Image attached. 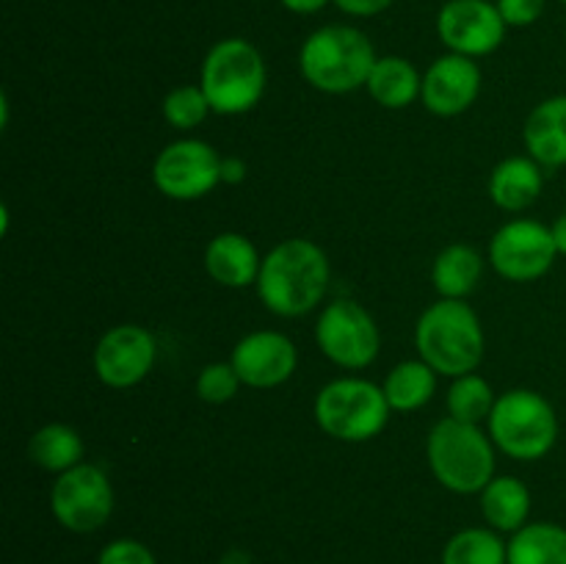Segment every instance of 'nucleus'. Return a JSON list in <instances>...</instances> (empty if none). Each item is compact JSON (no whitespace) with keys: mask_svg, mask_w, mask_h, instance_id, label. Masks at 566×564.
I'll list each match as a JSON object with an SVG mask.
<instances>
[{"mask_svg":"<svg viewBox=\"0 0 566 564\" xmlns=\"http://www.w3.org/2000/svg\"><path fill=\"white\" fill-rule=\"evenodd\" d=\"M329 288V260L318 243L307 238H287L276 243L263 260L258 293L265 307L276 315L310 313L318 307Z\"/></svg>","mask_w":566,"mask_h":564,"instance_id":"nucleus-1","label":"nucleus"},{"mask_svg":"<svg viewBox=\"0 0 566 564\" xmlns=\"http://www.w3.org/2000/svg\"><path fill=\"white\" fill-rule=\"evenodd\" d=\"M415 343L423 363L442 376L473 374L484 359V330L462 299H440L418 321Z\"/></svg>","mask_w":566,"mask_h":564,"instance_id":"nucleus-2","label":"nucleus"},{"mask_svg":"<svg viewBox=\"0 0 566 564\" xmlns=\"http://www.w3.org/2000/svg\"><path fill=\"white\" fill-rule=\"evenodd\" d=\"M376 64V50L352 25H324L310 33L298 53V66L310 86L326 94H346L365 86Z\"/></svg>","mask_w":566,"mask_h":564,"instance_id":"nucleus-3","label":"nucleus"},{"mask_svg":"<svg viewBox=\"0 0 566 564\" xmlns=\"http://www.w3.org/2000/svg\"><path fill=\"white\" fill-rule=\"evenodd\" d=\"M202 86L216 114H247L265 92V61L247 39H221L202 64Z\"/></svg>","mask_w":566,"mask_h":564,"instance_id":"nucleus-4","label":"nucleus"},{"mask_svg":"<svg viewBox=\"0 0 566 564\" xmlns=\"http://www.w3.org/2000/svg\"><path fill=\"white\" fill-rule=\"evenodd\" d=\"M429 464L442 487L468 495L492 481L495 451L479 426L446 418L429 435Z\"/></svg>","mask_w":566,"mask_h":564,"instance_id":"nucleus-5","label":"nucleus"},{"mask_svg":"<svg viewBox=\"0 0 566 564\" xmlns=\"http://www.w3.org/2000/svg\"><path fill=\"white\" fill-rule=\"evenodd\" d=\"M490 437L503 453L520 462L542 459L556 446V409L534 390L503 393L490 415Z\"/></svg>","mask_w":566,"mask_h":564,"instance_id":"nucleus-6","label":"nucleus"},{"mask_svg":"<svg viewBox=\"0 0 566 564\" xmlns=\"http://www.w3.org/2000/svg\"><path fill=\"white\" fill-rule=\"evenodd\" d=\"M385 387L368 379H335L315 398V420L329 437L343 442H365L379 435L390 418Z\"/></svg>","mask_w":566,"mask_h":564,"instance_id":"nucleus-7","label":"nucleus"},{"mask_svg":"<svg viewBox=\"0 0 566 564\" xmlns=\"http://www.w3.org/2000/svg\"><path fill=\"white\" fill-rule=\"evenodd\" d=\"M321 352L340 368H365L379 354V326L363 304L335 299L326 304L315 326Z\"/></svg>","mask_w":566,"mask_h":564,"instance_id":"nucleus-8","label":"nucleus"},{"mask_svg":"<svg viewBox=\"0 0 566 564\" xmlns=\"http://www.w3.org/2000/svg\"><path fill=\"white\" fill-rule=\"evenodd\" d=\"M50 503H53L55 520L64 529L88 534L105 525V520L114 512V490L103 468L81 462L55 479Z\"/></svg>","mask_w":566,"mask_h":564,"instance_id":"nucleus-9","label":"nucleus"},{"mask_svg":"<svg viewBox=\"0 0 566 564\" xmlns=\"http://www.w3.org/2000/svg\"><path fill=\"white\" fill-rule=\"evenodd\" d=\"M153 180L169 199H199L221 182V158L210 144L182 138L160 149L153 166Z\"/></svg>","mask_w":566,"mask_h":564,"instance_id":"nucleus-10","label":"nucleus"},{"mask_svg":"<svg viewBox=\"0 0 566 564\" xmlns=\"http://www.w3.org/2000/svg\"><path fill=\"white\" fill-rule=\"evenodd\" d=\"M558 249L553 230L531 219L503 224L490 243V260L501 276L512 282H531L547 274Z\"/></svg>","mask_w":566,"mask_h":564,"instance_id":"nucleus-11","label":"nucleus"},{"mask_svg":"<svg viewBox=\"0 0 566 564\" xmlns=\"http://www.w3.org/2000/svg\"><path fill=\"white\" fill-rule=\"evenodd\" d=\"M506 28L497 3L490 0H448L437 14V33L442 44L451 48V53L468 59L501 48Z\"/></svg>","mask_w":566,"mask_h":564,"instance_id":"nucleus-12","label":"nucleus"},{"mask_svg":"<svg viewBox=\"0 0 566 564\" xmlns=\"http://www.w3.org/2000/svg\"><path fill=\"white\" fill-rule=\"evenodd\" d=\"M158 348L144 326L122 324L105 332L94 348V370L108 387H133L153 370Z\"/></svg>","mask_w":566,"mask_h":564,"instance_id":"nucleus-13","label":"nucleus"},{"mask_svg":"<svg viewBox=\"0 0 566 564\" xmlns=\"http://www.w3.org/2000/svg\"><path fill=\"white\" fill-rule=\"evenodd\" d=\"M296 346L282 332H252L232 348V368L243 385L276 387L287 382L296 370Z\"/></svg>","mask_w":566,"mask_h":564,"instance_id":"nucleus-14","label":"nucleus"},{"mask_svg":"<svg viewBox=\"0 0 566 564\" xmlns=\"http://www.w3.org/2000/svg\"><path fill=\"white\" fill-rule=\"evenodd\" d=\"M481 92V70L473 59L459 53H448L437 59L423 75L426 108L437 116L464 114L475 103Z\"/></svg>","mask_w":566,"mask_h":564,"instance_id":"nucleus-15","label":"nucleus"},{"mask_svg":"<svg viewBox=\"0 0 566 564\" xmlns=\"http://www.w3.org/2000/svg\"><path fill=\"white\" fill-rule=\"evenodd\" d=\"M205 265H208V274L221 285L247 288L258 285L263 260H260L258 249L247 236L221 232L205 249Z\"/></svg>","mask_w":566,"mask_h":564,"instance_id":"nucleus-16","label":"nucleus"},{"mask_svg":"<svg viewBox=\"0 0 566 564\" xmlns=\"http://www.w3.org/2000/svg\"><path fill=\"white\" fill-rule=\"evenodd\" d=\"M523 138L536 164L566 166V94L545 100L531 111Z\"/></svg>","mask_w":566,"mask_h":564,"instance_id":"nucleus-17","label":"nucleus"},{"mask_svg":"<svg viewBox=\"0 0 566 564\" xmlns=\"http://www.w3.org/2000/svg\"><path fill=\"white\" fill-rule=\"evenodd\" d=\"M542 194V171L531 158H506L490 175V197L497 208L517 210L531 208Z\"/></svg>","mask_w":566,"mask_h":564,"instance_id":"nucleus-18","label":"nucleus"},{"mask_svg":"<svg viewBox=\"0 0 566 564\" xmlns=\"http://www.w3.org/2000/svg\"><path fill=\"white\" fill-rule=\"evenodd\" d=\"M365 88L385 108H407L423 92V81L407 59L385 55V59H376Z\"/></svg>","mask_w":566,"mask_h":564,"instance_id":"nucleus-19","label":"nucleus"},{"mask_svg":"<svg viewBox=\"0 0 566 564\" xmlns=\"http://www.w3.org/2000/svg\"><path fill=\"white\" fill-rule=\"evenodd\" d=\"M484 271V260L473 247L464 243H453V247L442 249L431 269V280L440 291L442 299H464L468 293L475 291Z\"/></svg>","mask_w":566,"mask_h":564,"instance_id":"nucleus-20","label":"nucleus"},{"mask_svg":"<svg viewBox=\"0 0 566 564\" xmlns=\"http://www.w3.org/2000/svg\"><path fill=\"white\" fill-rule=\"evenodd\" d=\"M481 509H484V518L495 529L520 531L525 525V520H528L531 492L514 476H501V479H492L481 490Z\"/></svg>","mask_w":566,"mask_h":564,"instance_id":"nucleus-21","label":"nucleus"},{"mask_svg":"<svg viewBox=\"0 0 566 564\" xmlns=\"http://www.w3.org/2000/svg\"><path fill=\"white\" fill-rule=\"evenodd\" d=\"M437 390V370L423 359H407L396 365L385 379V396L398 412H412L431 401Z\"/></svg>","mask_w":566,"mask_h":564,"instance_id":"nucleus-22","label":"nucleus"},{"mask_svg":"<svg viewBox=\"0 0 566 564\" xmlns=\"http://www.w3.org/2000/svg\"><path fill=\"white\" fill-rule=\"evenodd\" d=\"M509 564H566V529L556 523H531L514 534Z\"/></svg>","mask_w":566,"mask_h":564,"instance_id":"nucleus-23","label":"nucleus"},{"mask_svg":"<svg viewBox=\"0 0 566 564\" xmlns=\"http://www.w3.org/2000/svg\"><path fill=\"white\" fill-rule=\"evenodd\" d=\"M31 459L44 470L53 473H64V470L75 468L83 459V440L72 426L66 424H48L31 437Z\"/></svg>","mask_w":566,"mask_h":564,"instance_id":"nucleus-24","label":"nucleus"},{"mask_svg":"<svg viewBox=\"0 0 566 564\" xmlns=\"http://www.w3.org/2000/svg\"><path fill=\"white\" fill-rule=\"evenodd\" d=\"M495 401L497 398L492 396L490 382L479 374L457 376V382L448 390V412H451V418L464 420V424L479 426L481 420H490Z\"/></svg>","mask_w":566,"mask_h":564,"instance_id":"nucleus-25","label":"nucleus"},{"mask_svg":"<svg viewBox=\"0 0 566 564\" xmlns=\"http://www.w3.org/2000/svg\"><path fill=\"white\" fill-rule=\"evenodd\" d=\"M442 564H509V551L492 531L464 529L446 545Z\"/></svg>","mask_w":566,"mask_h":564,"instance_id":"nucleus-26","label":"nucleus"},{"mask_svg":"<svg viewBox=\"0 0 566 564\" xmlns=\"http://www.w3.org/2000/svg\"><path fill=\"white\" fill-rule=\"evenodd\" d=\"M210 103L205 97L202 86H180L171 88L164 100V116L171 127L177 130H191L199 122H205V116L210 114Z\"/></svg>","mask_w":566,"mask_h":564,"instance_id":"nucleus-27","label":"nucleus"},{"mask_svg":"<svg viewBox=\"0 0 566 564\" xmlns=\"http://www.w3.org/2000/svg\"><path fill=\"white\" fill-rule=\"evenodd\" d=\"M241 387V376L232 368V363H210L205 365L197 379V396L208 404H227Z\"/></svg>","mask_w":566,"mask_h":564,"instance_id":"nucleus-28","label":"nucleus"},{"mask_svg":"<svg viewBox=\"0 0 566 564\" xmlns=\"http://www.w3.org/2000/svg\"><path fill=\"white\" fill-rule=\"evenodd\" d=\"M99 564H155V556L142 542L116 540L99 553Z\"/></svg>","mask_w":566,"mask_h":564,"instance_id":"nucleus-29","label":"nucleus"},{"mask_svg":"<svg viewBox=\"0 0 566 564\" xmlns=\"http://www.w3.org/2000/svg\"><path fill=\"white\" fill-rule=\"evenodd\" d=\"M547 0H497V11H501L503 22L512 28L534 25L545 11Z\"/></svg>","mask_w":566,"mask_h":564,"instance_id":"nucleus-30","label":"nucleus"},{"mask_svg":"<svg viewBox=\"0 0 566 564\" xmlns=\"http://www.w3.org/2000/svg\"><path fill=\"white\" fill-rule=\"evenodd\" d=\"M337 9L346 11L354 17H374L381 14L385 9H390L392 0H335Z\"/></svg>","mask_w":566,"mask_h":564,"instance_id":"nucleus-31","label":"nucleus"},{"mask_svg":"<svg viewBox=\"0 0 566 564\" xmlns=\"http://www.w3.org/2000/svg\"><path fill=\"white\" fill-rule=\"evenodd\" d=\"M247 177V164L241 158H221V182H241Z\"/></svg>","mask_w":566,"mask_h":564,"instance_id":"nucleus-32","label":"nucleus"},{"mask_svg":"<svg viewBox=\"0 0 566 564\" xmlns=\"http://www.w3.org/2000/svg\"><path fill=\"white\" fill-rule=\"evenodd\" d=\"M287 11H296V14H315L324 6H329V0H280Z\"/></svg>","mask_w":566,"mask_h":564,"instance_id":"nucleus-33","label":"nucleus"},{"mask_svg":"<svg viewBox=\"0 0 566 564\" xmlns=\"http://www.w3.org/2000/svg\"><path fill=\"white\" fill-rule=\"evenodd\" d=\"M551 230H553V241H556L558 254H566V213L558 216L556 224H553Z\"/></svg>","mask_w":566,"mask_h":564,"instance_id":"nucleus-34","label":"nucleus"},{"mask_svg":"<svg viewBox=\"0 0 566 564\" xmlns=\"http://www.w3.org/2000/svg\"><path fill=\"white\" fill-rule=\"evenodd\" d=\"M562 3H566V0H562Z\"/></svg>","mask_w":566,"mask_h":564,"instance_id":"nucleus-35","label":"nucleus"}]
</instances>
